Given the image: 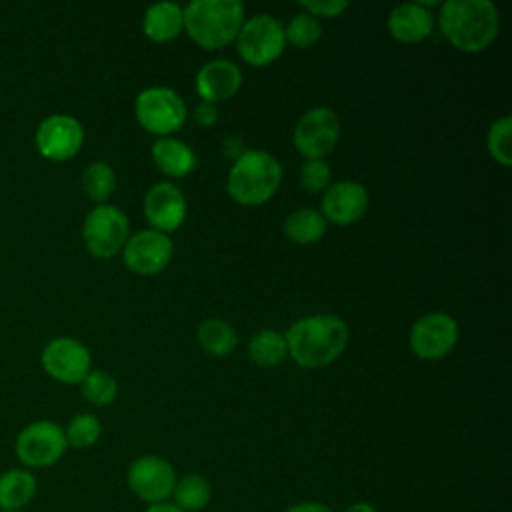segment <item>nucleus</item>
I'll list each match as a JSON object with an SVG mask.
<instances>
[{"mask_svg": "<svg viewBox=\"0 0 512 512\" xmlns=\"http://www.w3.org/2000/svg\"><path fill=\"white\" fill-rule=\"evenodd\" d=\"M290 356L304 368L334 362L348 344V326L334 314H312L296 320L284 334Z\"/></svg>", "mask_w": 512, "mask_h": 512, "instance_id": "1", "label": "nucleus"}, {"mask_svg": "<svg viewBox=\"0 0 512 512\" xmlns=\"http://www.w3.org/2000/svg\"><path fill=\"white\" fill-rule=\"evenodd\" d=\"M438 18L448 42L464 52L486 50L500 28L498 8L490 0H448Z\"/></svg>", "mask_w": 512, "mask_h": 512, "instance_id": "2", "label": "nucleus"}, {"mask_svg": "<svg viewBox=\"0 0 512 512\" xmlns=\"http://www.w3.org/2000/svg\"><path fill=\"white\" fill-rule=\"evenodd\" d=\"M182 10L188 36L208 50L230 44L244 24V6L238 0H192Z\"/></svg>", "mask_w": 512, "mask_h": 512, "instance_id": "3", "label": "nucleus"}, {"mask_svg": "<svg viewBox=\"0 0 512 512\" xmlns=\"http://www.w3.org/2000/svg\"><path fill=\"white\" fill-rule=\"evenodd\" d=\"M280 180L282 168L272 154L264 150H246L234 160L226 188L236 202L254 206L270 200L278 190Z\"/></svg>", "mask_w": 512, "mask_h": 512, "instance_id": "4", "label": "nucleus"}, {"mask_svg": "<svg viewBox=\"0 0 512 512\" xmlns=\"http://www.w3.org/2000/svg\"><path fill=\"white\" fill-rule=\"evenodd\" d=\"M68 450L64 428L52 420H34L26 424L14 440V454L22 468L42 470L62 460Z\"/></svg>", "mask_w": 512, "mask_h": 512, "instance_id": "5", "label": "nucleus"}, {"mask_svg": "<svg viewBox=\"0 0 512 512\" xmlns=\"http://www.w3.org/2000/svg\"><path fill=\"white\" fill-rule=\"evenodd\" d=\"M128 218L126 214L110 204L92 208L82 224V240L86 250L96 258H112L118 254L128 240Z\"/></svg>", "mask_w": 512, "mask_h": 512, "instance_id": "6", "label": "nucleus"}, {"mask_svg": "<svg viewBox=\"0 0 512 512\" xmlns=\"http://www.w3.org/2000/svg\"><path fill=\"white\" fill-rule=\"evenodd\" d=\"M176 480L174 466L158 454L138 456L126 470L128 490L146 506L168 502Z\"/></svg>", "mask_w": 512, "mask_h": 512, "instance_id": "7", "label": "nucleus"}, {"mask_svg": "<svg viewBox=\"0 0 512 512\" xmlns=\"http://www.w3.org/2000/svg\"><path fill=\"white\" fill-rule=\"evenodd\" d=\"M134 112L138 122L152 134L176 132L186 120V104L178 92L166 86H152L136 96Z\"/></svg>", "mask_w": 512, "mask_h": 512, "instance_id": "8", "label": "nucleus"}, {"mask_svg": "<svg viewBox=\"0 0 512 512\" xmlns=\"http://www.w3.org/2000/svg\"><path fill=\"white\" fill-rule=\"evenodd\" d=\"M238 40V54L252 66H266L274 62L286 44L284 26L280 20L258 14L246 20L236 36Z\"/></svg>", "mask_w": 512, "mask_h": 512, "instance_id": "9", "label": "nucleus"}, {"mask_svg": "<svg viewBox=\"0 0 512 512\" xmlns=\"http://www.w3.org/2000/svg\"><path fill=\"white\" fill-rule=\"evenodd\" d=\"M340 136V122L334 110L316 106L308 110L294 128V144L308 160H322L330 154Z\"/></svg>", "mask_w": 512, "mask_h": 512, "instance_id": "10", "label": "nucleus"}, {"mask_svg": "<svg viewBox=\"0 0 512 512\" xmlns=\"http://www.w3.org/2000/svg\"><path fill=\"white\" fill-rule=\"evenodd\" d=\"M40 362L46 374L62 384H80L92 370L90 350L80 340L70 336L52 338L44 346Z\"/></svg>", "mask_w": 512, "mask_h": 512, "instance_id": "11", "label": "nucleus"}, {"mask_svg": "<svg viewBox=\"0 0 512 512\" xmlns=\"http://www.w3.org/2000/svg\"><path fill=\"white\" fill-rule=\"evenodd\" d=\"M84 142V128L78 118L70 114L46 116L34 134L38 152L52 162H64L78 154Z\"/></svg>", "mask_w": 512, "mask_h": 512, "instance_id": "12", "label": "nucleus"}, {"mask_svg": "<svg viewBox=\"0 0 512 512\" xmlns=\"http://www.w3.org/2000/svg\"><path fill=\"white\" fill-rule=\"evenodd\" d=\"M458 340V324L446 312H430L418 318L410 330V348L418 358H444Z\"/></svg>", "mask_w": 512, "mask_h": 512, "instance_id": "13", "label": "nucleus"}, {"mask_svg": "<svg viewBox=\"0 0 512 512\" xmlns=\"http://www.w3.org/2000/svg\"><path fill=\"white\" fill-rule=\"evenodd\" d=\"M174 252L168 234L158 230H142L130 236L122 248V258L128 270L140 276H152L166 268Z\"/></svg>", "mask_w": 512, "mask_h": 512, "instance_id": "14", "label": "nucleus"}, {"mask_svg": "<svg viewBox=\"0 0 512 512\" xmlns=\"http://www.w3.org/2000/svg\"><path fill=\"white\" fill-rule=\"evenodd\" d=\"M144 214L158 232H172L182 226L186 218V200L172 182L154 184L144 196Z\"/></svg>", "mask_w": 512, "mask_h": 512, "instance_id": "15", "label": "nucleus"}, {"mask_svg": "<svg viewBox=\"0 0 512 512\" xmlns=\"http://www.w3.org/2000/svg\"><path fill=\"white\" fill-rule=\"evenodd\" d=\"M368 192L360 182L340 180L326 188L322 196V216L338 226H348L364 216Z\"/></svg>", "mask_w": 512, "mask_h": 512, "instance_id": "16", "label": "nucleus"}, {"mask_svg": "<svg viewBox=\"0 0 512 512\" xmlns=\"http://www.w3.org/2000/svg\"><path fill=\"white\" fill-rule=\"evenodd\" d=\"M242 84L240 68L230 60H212L196 74V92L202 102H220L232 98Z\"/></svg>", "mask_w": 512, "mask_h": 512, "instance_id": "17", "label": "nucleus"}, {"mask_svg": "<svg viewBox=\"0 0 512 512\" xmlns=\"http://www.w3.org/2000/svg\"><path fill=\"white\" fill-rule=\"evenodd\" d=\"M434 20L428 8L418 2H408L396 6L388 16V32L392 38L404 44L420 42L432 32Z\"/></svg>", "mask_w": 512, "mask_h": 512, "instance_id": "18", "label": "nucleus"}, {"mask_svg": "<svg viewBox=\"0 0 512 512\" xmlns=\"http://www.w3.org/2000/svg\"><path fill=\"white\" fill-rule=\"evenodd\" d=\"M38 478L32 470L14 466L0 472V512H20L36 498Z\"/></svg>", "mask_w": 512, "mask_h": 512, "instance_id": "19", "label": "nucleus"}, {"mask_svg": "<svg viewBox=\"0 0 512 512\" xmlns=\"http://www.w3.org/2000/svg\"><path fill=\"white\" fill-rule=\"evenodd\" d=\"M144 34L154 42H168L184 28V10L174 2L152 4L142 22Z\"/></svg>", "mask_w": 512, "mask_h": 512, "instance_id": "20", "label": "nucleus"}, {"mask_svg": "<svg viewBox=\"0 0 512 512\" xmlns=\"http://www.w3.org/2000/svg\"><path fill=\"white\" fill-rule=\"evenodd\" d=\"M154 164L168 176H186L196 166V156L178 138H160L152 146Z\"/></svg>", "mask_w": 512, "mask_h": 512, "instance_id": "21", "label": "nucleus"}, {"mask_svg": "<svg viewBox=\"0 0 512 512\" xmlns=\"http://www.w3.org/2000/svg\"><path fill=\"white\" fill-rule=\"evenodd\" d=\"M212 500V484L198 472L184 474L176 480L170 502L182 512H200Z\"/></svg>", "mask_w": 512, "mask_h": 512, "instance_id": "22", "label": "nucleus"}, {"mask_svg": "<svg viewBox=\"0 0 512 512\" xmlns=\"http://www.w3.org/2000/svg\"><path fill=\"white\" fill-rule=\"evenodd\" d=\"M282 228L296 244H312L324 236L326 220L314 208H298L286 216Z\"/></svg>", "mask_w": 512, "mask_h": 512, "instance_id": "23", "label": "nucleus"}, {"mask_svg": "<svg viewBox=\"0 0 512 512\" xmlns=\"http://www.w3.org/2000/svg\"><path fill=\"white\" fill-rule=\"evenodd\" d=\"M286 354L288 344L278 330H260L248 342V356L258 366H278Z\"/></svg>", "mask_w": 512, "mask_h": 512, "instance_id": "24", "label": "nucleus"}, {"mask_svg": "<svg viewBox=\"0 0 512 512\" xmlns=\"http://www.w3.org/2000/svg\"><path fill=\"white\" fill-rule=\"evenodd\" d=\"M198 342L212 356H228L236 348L238 336L228 322L208 318L198 326Z\"/></svg>", "mask_w": 512, "mask_h": 512, "instance_id": "25", "label": "nucleus"}, {"mask_svg": "<svg viewBox=\"0 0 512 512\" xmlns=\"http://www.w3.org/2000/svg\"><path fill=\"white\" fill-rule=\"evenodd\" d=\"M116 186V174L110 164L96 160L86 166L82 174V188L86 196L94 202H104L114 192Z\"/></svg>", "mask_w": 512, "mask_h": 512, "instance_id": "26", "label": "nucleus"}, {"mask_svg": "<svg viewBox=\"0 0 512 512\" xmlns=\"http://www.w3.org/2000/svg\"><path fill=\"white\" fill-rule=\"evenodd\" d=\"M102 434V424L100 420L90 414V412H80L76 414L68 426L64 428V436H66V442L68 446L72 448H78V450H84V448H90L98 442Z\"/></svg>", "mask_w": 512, "mask_h": 512, "instance_id": "27", "label": "nucleus"}, {"mask_svg": "<svg viewBox=\"0 0 512 512\" xmlns=\"http://www.w3.org/2000/svg\"><path fill=\"white\" fill-rule=\"evenodd\" d=\"M80 390L86 402L94 406H108L114 402L118 394V384L108 372L90 370L80 382Z\"/></svg>", "mask_w": 512, "mask_h": 512, "instance_id": "28", "label": "nucleus"}, {"mask_svg": "<svg viewBox=\"0 0 512 512\" xmlns=\"http://www.w3.org/2000/svg\"><path fill=\"white\" fill-rule=\"evenodd\" d=\"M284 36L290 44H294L296 48H310L312 44H316L322 36V26L320 22L310 16L308 12H300L296 14L290 22L288 28L284 30Z\"/></svg>", "mask_w": 512, "mask_h": 512, "instance_id": "29", "label": "nucleus"}, {"mask_svg": "<svg viewBox=\"0 0 512 512\" xmlns=\"http://www.w3.org/2000/svg\"><path fill=\"white\" fill-rule=\"evenodd\" d=\"M510 132H512L510 116H502L500 120L492 122L490 130H488V152L502 166H510L512 164Z\"/></svg>", "mask_w": 512, "mask_h": 512, "instance_id": "30", "label": "nucleus"}, {"mask_svg": "<svg viewBox=\"0 0 512 512\" xmlns=\"http://www.w3.org/2000/svg\"><path fill=\"white\" fill-rule=\"evenodd\" d=\"M330 178H332V172L324 160H306L300 166V184L308 192H320L328 188Z\"/></svg>", "mask_w": 512, "mask_h": 512, "instance_id": "31", "label": "nucleus"}, {"mask_svg": "<svg viewBox=\"0 0 512 512\" xmlns=\"http://www.w3.org/2000/svg\"><path fill=\"white\" fill-rule=\"evenodd\" d=\"M300 8H304V12H308L310 16H322V18H334V16H340L346 8H348V2L346 0H300L298 2Z\"/></svg>", "mask_w": 512, "mask_h": 512, "instance_id": "32", "label": "nucleus"}, {"mask_svg": "<svg viewBox=\"0 0 512 512\" xmlns=\"http://www.w3.org/2000/svg\"><path fill=\"white\" fill-rule=\"evenodd\" d=\"M218 118V110L214 104L210 102H200L194 110V120L202 126V128H210Z\"/></svg>", "mask_w": 512, "mask_h": 512, "instance_id": "33", "label": "nucleus"}, {"mask_svg": "<svg viewBox=\"0 0 512 512\" xmlns=\"http://www.w3.org/2000/svg\"><path fill=\"white\" fill-rule=\"evenodd\" d=\"M284 512H334L328 504L316 502V500H302L292 506H288Z\"/></svg>", "mask_w": 512, "mask_h": 512, "instance_id": "34", "label": "nucleus"}, {"mask_svg": "<svg viewBox=\"0 0 512 512\" xmlns=\"http://www.w3.org/2000/svg\"><path fill=\"white\" fill-rule=\"evenodd\" d=\"M342 512H378V508L368 500H356V502L348 504Z\"/></svg>", "mask_w": 512, "mask_h": 512, "instance_id": "35", "label": "nucleus"}, {"mask_svg": "<svg viewBox=\"0 0 512 512\" xmlns=\"http://www.w3.org/2000/svg\"><path fill=\"white\" fill-rule=\"evenodd\" d=\"M144 512H182L180 508H176L170 500L168 502H160V504H150L144 508Z\"/></svg>", "mask_w": 512, "mask_h": 512, "instance_id": "36", "label": "nucleus"}, {"mask_svg": "<svg viewBox=\"0 0 512 512\" xmlns=\"http://www.w3.org/2000/svg\"><path fill=\"white\" fill-rule=\"evenodd\" d=\"M20 512H26V510H20Z\"/></svg>", "mask_w": 512, "mask_h": 512, "instance_id": "37", "label": "nucleus"}]
</instances>
